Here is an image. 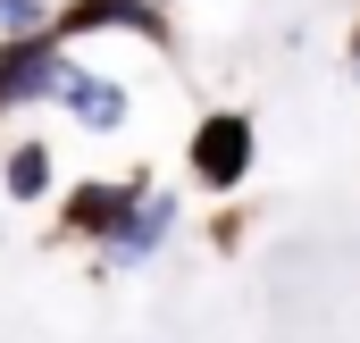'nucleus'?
Segmentation results:
<instances>
[{
  "label": "nucleus",
  "instance_id": "9",
  "mask_svg": "<svg viewBox=\"0 0 360 343\" xmlns=\"http://www.w3.org/2000/svg\"><path fill=\"white\" fill-rule=\"evenodd\" d=\"M352 67H360V42H352Z\"/></svg>",
  "mask_w": 360,
  "mask_h": 343
},
{
  "label": "nucleus",
  "instance_id": "1",
  "mask_svg": "<svg viewBox=\"0 0 360 343\" xmlns=\"http://www.w3.org/2000/svg\"><path fill=\"white\" fill-rule=\"evenodd\" d=\"M193 168H201V184H235V176L252 168V126H243V117H201Z\"/></svg>",
  "mask_w": 360,
  "mask_h": 343
},
{
  "label": "nucleus",
  "instance_id": "3",
  "mask_svg": "<svg viewBox=\"0 0 360 343\" xmlns=\"http://www.w3.org/2000/svg\"><path fill=\"white\" fill-rule=\"evenodd\" d=\"M51 92H59V101H76V117H84V126H117V117H126V101L109 92V76H84V67H59Z\"/></svg>",
  "mask_w": 360,
  "mask_h": 343
},
{
  "label": "nucleus",
  "instance_id": "4",
  "mask_svg": "<svg viewBox=\"0 0 360 343\" xmlns=\"http://www.w3.org/2000/svg\"><path fill=\"white\" fill-rule=\"evenodd\" d=\"M160 235H168V201H134V209L109 226V252H117V259H151Z\"/></svg>",
  "mask_w": 360,
  "mask_h": 343
},
{
  "label": "nucleus",
  "instance_id": "5",
  "mask_svg": "<svg viewBox=\"0 0 360 343\" xmlns=\"http://www.w3.org/2000/svg\"><path fill=\"white\" fill-rule=\"evenodd\" d=\"M126 209H134V184H117V193H101V184L92 193H68V226H84V235H109Z\"/></svg>",
  "mask_w": 360,
  "mask_h": 343
},
{
  "label": "nucleus",
  "instance_id": "7",
  "mask_svg": "<svg viewBox=\"0 0 360 343\" xmlns=\"http://www.w3.org/2000/svg\"><path fill=\"white\" fill-rule=\"evenodd\" d=\"M42 184H51V160H42V151H34V143H25V151H17V160H8V193H17V201H34V193H42Z\"/></svg>",
  "mask_w": 360,
  "mask_h": 343
},
{
  "label": "nucleus",
  "instance_id": "8",
  "mask_svg": "<svg viewBox=\"0 0 360 343\" xmlns=\"http://www.w3.org/2000/svg\"><path fill=\"white\" fill-rule=\"evenodd\" d=\"M0 25H8V34H25V25H34V0H0Z\"/></svg>",
  "mask_w": 360,
  "mask_h": 343
},
{
  "label": "nucleus",
  "instance_id": "2",
  "mask_svg": "<svg viewBox=\"0 0 360 343\" xmlns=\"http://www.w3.org/2000/svg\"><path fill=\"white\" fill-rule=\"evenodd\" d=\"M51 76H59L51 42H8V51H0V109H8V101H25V92H42Z\"/></svg>",
  "mask_w": 360,
  "mask_h": 343
},
{
  "label": "nucleus",
  "instance_id": "6",
  "mask_svg": "<svg viewBox=\"0 0 360 343\" xmlns=\"http://www.w3.org/2000/svg\"><path fill=\"white\" fill-rule=\"evenodd\" d=\"M92 25H143V34H160V17L143 0H76L68 8V34H92Z\"/></svg>",
  "mask_w": 360,
  "mask_h": 343
}]
</instances>
